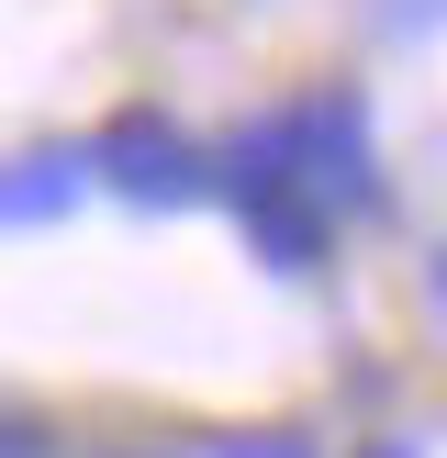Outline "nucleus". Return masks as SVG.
<instances>
[{
  "mask_svg": "<svg viewBox=\"0 0 447 458\" xmlns=\"http://www.w3.org/2000/svg\"><path fill=\"white\" fill-rule=\"evenodd\" d=\"M425 291H436V313H447V246H436V280H425Z\"/></svg>",
  "mask_w": 447,
  "mask_h": 458,
  "instance_id": "nucleus-3",
  "label": "nucleus"
},
{
  "mask_svg": "<svg viewBox=\"0 0 447 458\" xmlns=\"http://www.w3.org/2000/svg\"><path fill=\"white\" fill-rule=\"evenodd\" d=\"M101 168L123 179L134 201H190V191H201V157L179 146L156 112H134V123H112V134H101Z\"/></svg>",
  "mask_w": 447,
  "mask_h": 458,
  "instance_id": "nucleus-1",
  "label": "nucleus"
},
{
  "mask_svg": "<svg viewBox=\"0 0 447 458\" xmlns=\"http://www.w3.org/2000/svg\"><path fill=\"white\" fill-rule=\"evenodd\" d=\"M380 458H402V447H380Z\"/></svg>",
  "mask_w": 447,
  "mask_h": 458,
  "instance_id": "nucleus-4",
  "label": "nucleus"
},
{
  "mask_svg": "<svg viewBox=\"0 0 447 458\" xmlns=\"http://www.w3.org/2000/svg\"><path fill=\"white\" fill-rule=\"evenodd\" d=\"M79 201V157H34V168H0V224H45Z\"/></svg>",
  "mask_w": 447,
  "mask_h": 458,
  "instance_id": "nucleus-2",
  "label": "nucleus"
}]
</instances>
